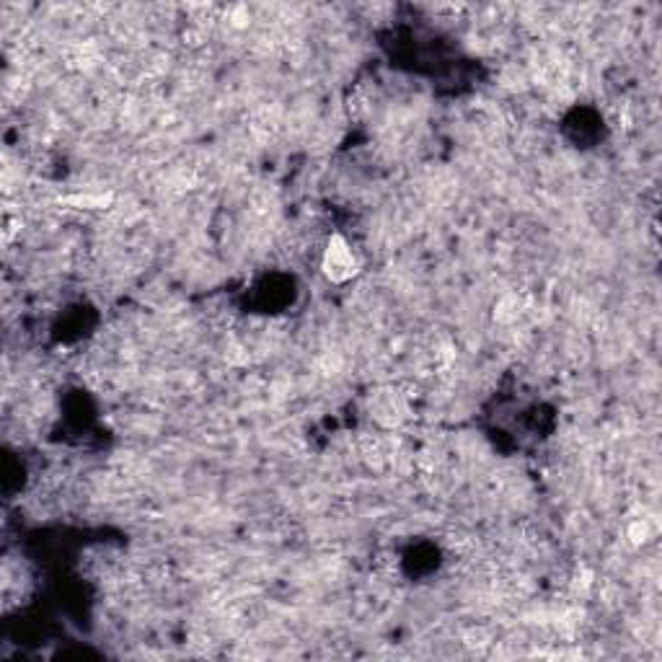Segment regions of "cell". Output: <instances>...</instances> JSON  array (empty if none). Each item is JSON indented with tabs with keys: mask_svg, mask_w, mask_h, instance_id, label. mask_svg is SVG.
Listing matches in <instances>:
<instances>
[{
	"mask_svg": "<svg viewBox=\"0 0 662 662\" xmlns=\"http://www.w3.org/2000/svg\"><path fill=\"white\" fill-rule=\"evenodd\" d=\"M321 269L331 282L350 280L357 272V257L352 246L344 241L342 236H331L329 244L324 249V259H321Z\"/></svg>",
	"mask_w": 662,
	"mask_h": 662,
	"instance_id": "obj_1",
	"label": "cell"
}]
</instances>
